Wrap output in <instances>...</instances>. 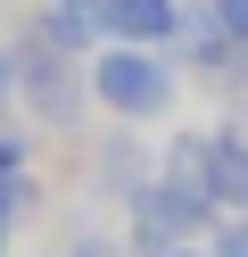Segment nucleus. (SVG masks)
Returning <instances> with one entry per match:
<instances>
[{
    "label": "nucleus",
    "mask_w": 248,
    "mask_h": 257,
    "mask_svg": "<svg viewBox=\"0 0 248 257\" xmlns=\"http://www.w3.org/2000/svg\"><path fill=\"white\" fill-rule=\"evenodd\" d=\"M58 257H141V249H132L124 224H116V232H108V224H75V240H66Z\"/></svg>",
    "instance_id": "9"
},
{
    "label": "nucleus",
    "mask_w": 248,
    "mask_h": 257,
    "mask_svg": "<svg viewBox=\"0 0 248 257\" xmlns=\"http://www.w3.org/2000/svg\"><path fill=\"white\" fill-rule=\"evenodd\" d=\"M91 100L108 108L116 124H157V116H174L182 75H174V58H165V50H132V42H108V50L91 58Z\"/></svg>",
    "instance_id": "1"
},
{
    "label": "nucleus",
    "mask_w": 248,
    "mask_h": 257,
    "mask_svg": "<svg viewBox=\"0 0 248 257\" xmlns=\"http://www.w3.org/2000/svg\"><path fill=\"white\" fill-rule=\"evenodd\" d=\"M9 108H17V42H0V124H9Z\"/></svg>",
    "instance_id": "12"
},
{
    "label": "nucleus",
    "mask_w": 248,
    "mask_h": 257,
    "mask_svg": "<svg viewBox=\"0 0 248 257\" xmlns=\"http://www.w3.org/2000/svg\"><path fill=\"white\" fill-rule=\"evenodd\" d=\"M157 174H165L174 191H190V199L223 207V199H215V133H174V141L157 150Z\"/></svg>",
    "instance_id": "7"
},
{
    "label": "nucleus",
    "mask_w": 248,
    "mask_h": 257,
    "mask_svg": "<svg viewBox=\"0 0 248 257\" xmlns=\"http://www.w3.org/2000/svg\"><path fill=\"white\" fill-rule=\"evenodd\" d=\"M215 199H223V216H248V133L240 124L215 133Z\"/></svg>",
    "instance_id": "8"
},
{
    "label": "nucleus",
    "mask_w": 248,
    "mask_h": 257,
    "mask_svg": "<svg viewBox=\"0 0 248 257\" xmlns=\"http://www.w3.org/2000/svg\"><path fill=\"white\" fill-rule=\"evenodd\" d=\"M149 183H157V150H141V141L116 124V133L91 150V191L99 199H141Z\"/></svg>",
    "instance_id": "6"
},
{
    "label": "nucleus",
    "mask_w": 248,
    "mask_h": 257,
    "mask_svg": "<svg viewBox=\"0 0 248 257\" xmlns=\"http://www.w3.org/2000/svg\"><path fill=\"white\" fill-rule=\"evenodd\" d=\"M17 100H25V116L42 124V133H75L83 116H91V58H66L50 50L42 34L17 42Z\"/></svg>",
    "instance_id": "2"
},
{
    "label": "nucleus",
    "mask_w": 248,
    "mask_h": 257,
    "mask_svg": "<svg viewBox=\"0 0 248 257\" xmlns=\"http://www.w3.org/2000/svg\"><path fill=\"white\" fill-rule=\"evenodd\" d=\"M91 17L108 42H132V50H174L182 34V0H91Z\"/></svg>",
    "instance_id": "5"
},
{
    "label": "nucleus",
    "mask_w": 248,
    "mask_h": 257,
    "mask_svg": "<svg viewBox=\"0 0 248 257\" xmlns=\"http://www.w3.org/2000/svg\"><path fill=\"white\" fill-rule=\"evenodd\" d=\"M165 257H215V249H207V240H190V249H165Z\"/></svg>",
    "instance_id": "13"
},
{
    "label": "nucleus",
    "mask_w": 248,
    "mask_h": 257,
    "mask_svg": "<svg viewBox=\"0 0 248 257\" xmlns=\"http://www.w3.org/2000/svg\"><path fill=\"white\" fill-rule=\"evenodd\" d=\"M215 224H223V207H207V199H190V191H174L165 174L141 191V199H124V232H132V249H141V257L190 249V240H207Z\"/></svg>",
    "instance_id": "3"
},
{
    "label": "nucleus",
    "mask_w": 248,
    "mask_h": 257,
    "mask_svg": "<svg viewBox=\"0 0 248 257\" xmlns=\"http://www.w3.org/2000/svg\"><path fill=\"white\" fill-rule=\"evenodd\" d=\"M9 232H17V224H0V257H9Z\"/></svg>",
    "instance_id": "14"
},
{
    "label": "nucleus",
    "mask_w": 248,
    "mask_h": 257,
    "mask_svg": "<svg viewBox=\"0 0 248 257\" xmlns=\"http://www.w3.org/2000/svg\"><path fill=\"white\" fill-rule=\"evenodd\" d=\"M207 249H215V257H248V216H223V224L207 232Z\"/></svg>",
    "instance_id": "10"
},
{
    "label": "nucleus",
    "mask_w": 248,
    "mask_h": 257,
    "mask_svg": "<svg viewBox=\"0 0 248 257\" xmlns=\"http://www.w3.org/2000/svg\"><path fill=\"white\" fill-rule=\"evenodd\" d=\"M207 9H215V17H223V34H231V42H240V50H248V0H207Z\"/></svg>",
    "instance_id": "11"
},
{
    "label": "nucleus",
    "mask_w": 248,
    "mask_h": 257,
    "mask_svg": "<svg viewBox=\"0 0 248 257\" xmlns=\"http://www.w3.org/2000/svg\"><path fill=\"white\" fill-rule=\"evenodd\" d=\"M174 50H182V75H215V83H248V50L223 34V17H215L207 0H182V34H174Z\"/></svg>",
    "instance_id": "4"
}]
</instances>
